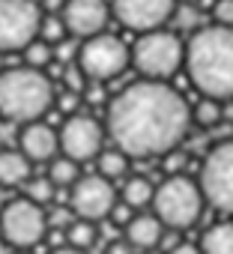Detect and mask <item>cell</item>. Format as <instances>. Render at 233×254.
<instances>
[{
  "mask_svg": "<svg viewBox=\"0 0 233 254\" xmlns=\"http://www.w3.org/2000/svg\"><path fill=\"white\" fill-rule=\"evenodd\" d=\"M78 165H81V162H75V159H69V156L51 159V165H48V177L54 180V186H57V189H72V186L81 180Z\"/></svg>",
  "mask_w": 233,
  "mask_h": 254,
  "instance_id": "21",
  "label": "cell"
},
{
  "mask_svg": "<svg viewBox=\"0 0 233 254\" xmlns=\"http://www.w3.org/2000/svg\"><path fill=\"white\" fill-rule=\"evenodd\" d=\"M54 189H57V186H54V180H51L48 174H45V177H30V180L24 183V194H27L30 200H36V203H42V206L54 200Z\"/></svg>",
  "mask_w": 233,
  "mask_h": 254,
  "instance_id": "25",
  "label": "cell"
},
{
  "mask_svg": "<svg viewBox=\"0 0 233 254\" xmlns=\"http://www.w3.org/2000/svg\"><path fill=\"white\" fill-rule=\"evenodd\" d=\"M129 153H123L120 147H114V150H102L99 156H96V171L102 174V177H108V180H120V177H126V171H129Z\"/></svg>",
  "mask_w": 233,
  "mask_h": 254,
  "instance_id": "18",
  "label": "cell"
},
{
  "mask_svg": "<svg viewBox=\"0 0 233 254\" xmlns=\"http://www.w3.org/2000/svg\"><path fill=\"white\" fill-rule=\"evenodd\" d=\"M212 21L233 27V0H215V6H212Z\"/></svg>",
  "mask_w": 233,
  "mask_h": 254,
  "instance_id": "26",
  "label": "cell"
},
{
  "mask_svg": "<svg viewBox=\"0 0 233 254\" xmlns=\"http://www.w3.org/2000/svg\"><path fill=\"white\" fill-rule=\"evenodd\" d=\"M200 189L209 206L233 215V138L215 144L200 165Z\"/></svg>",
  "mask_w": 233,
  "mask_h": 254,
  "instance_id": "9",
  "label": "cell"
},
{
  "mask_svg": "<svg viewBox=\"0 0 233 254\" xmlns=\"http://www.w3.org/2000/svg\"><path fill=\"white\" fill-rule=\"evenodd\" d=\"M96 239H99V230H96V224H93L90 218H81V215H78V218L66 227V242L75 245V248H81V251L93 248Z\"/></svg>",
  "mask_w": 233,
  "mask_h": 254,
  "instance_id": "22",
  "label": "cell"
},
{
  "mask_svg": "<svg viewBox=\"0 0 233 254\" xmlns=\"http://www.w3.org/2000/svg\"><path fill=\"white\" fill-rule=\"evenodd\" d=\"M39 3H42V9H45V12H63L66 0H39Z\"/></svg>",
  "mask_w": 233,
  "mask_h": 254,
  "instance_id": "31",
  "label": "cell"
},
{
  "mask_svg": "<svg viewBox=\"0 0 233 254\" xmlns=\"http://www.w3.org/2000/svg\"><path fill=\"white\" fill-rule=\"evenodd\" d=\"M39 0H0V54H21L42 27Z\"/></svg>",
  "mask_w": 233,
  "mask_h": 254,
  "instance_id": "7",
  "label": "cell"
},
{
  "mask_svg": "<svg viewBox=\"0 0 233 254\" xmlns=\"http://www.w3.org/2000/svg\"><path fill=\"white\" fill-rule=\"evenodd\" d=\"M30 159L21 150H0V189H15L30 180Z\"/></svg>",
  "mask_w": 233,
  "mask_h": 254,
  "instance_id": "16",
  "label": "cell"
},
{
  "mask_svg": "<svg viewBox=\"0 0 233 254\" xmlns=\"http://www.w3.org/2000/svg\"><path fill=\"white\" fill-rule=\"evenodd\" d=\"M18 150L30 159V162H51L60 150V135L45 126L42 120L24 123L18 132Z\"/></svg>",
  "mask_w": 233,
  "mask_h": 254,
  "instance_id": "14",
  "label": "cell"
},
{
  "mask_svg": "<svg viewBox=\"0 0 233 254\" xmlns=\"http://www.w3.org/2000/svg\"><path fill=\"white\" fill-rule=\"evenodd\" d=\"M39 36H42L45 42H51V45H60V42H66L72 33H69V27H66V18H63V12H45V15H42Z\"/></svg>",
  "mask_w": 233,
  "mask_h": 254,
  "instance_id": "23",
  "label": "cell"
},
{
  "mask_svg": "<svg viewBox=\"0 0 233 254\" xmlns=\"http://www.w3.org/2000/svg\"><path fill=\"white\" fill-rule=\"evenodd\" d=\"M75 218H78V215H75V209H72V206H60V209H54V212L48 215V224H51V227H57V230H66Z\"/></svg>",
  "mask_w": 233,
  "mask_h": 254,
  "instance_id": "27",
  "label": "cell"
},
{
  "mask_svg": "<svg viewBox=\"0 0 233 254\" xmlns=\"http://www.w3.org/2000/svg\"><path fill=\"white\" fill-rule=\"evenodd\" d=\"M78 66L87 72L90 81H111L123 75L126 66H132V48L114 33H96L81 42L78 48Z\"/></svg>",
  "mask_w": 233,
  "mask_h": 254,
  "instance_id": "6",
  "label": "cell"
},
{
  "mask_svg": "<svg viewBox=\"0 0 233 254\" xmlns=\"http://www.w3.org/2000/svg\"><path fill=\"white\" fill-rule=\"evenodd\" d=\"M203 189L200 183L188 180L185 174H171L159 189H156V197H153V209L156 215L165 221V227L171 230H185L191 227L194 221H200L203 215Z\"/></svg>",
  "mask_w": 233,
  "mask_h": 254,
  "instance_id": "5",
  "label": "cell"
},
{
  "mask_svg": "<svg viewBox=\"0 0 233 254\" xmlns=\"http://www.w3.org/2000/svg\"><path fill=\"white\" fill-rule=\"evenodd\" d=\"M132 248H135V245H132L129 239H116V242L108 245V254H132Z\"/></svg>",
  "mask_w": 233,
  "mask_h": 254,
  "instance_id": "29",
  "label": "cell"
},
{
  "mask_svg": "<svg viewBox=\"0 0 233 254\" xmlns=\"http://www.w3.org/2000/svg\"><path fill=\"white\" fill-rule=\"evenodd\" d=\"M54 105V84L45 69L36 66H9L0 72V117L12 123L42 120Z\"/></svg>",
  "mask_w": 233,
  "mask_h": 254,
  "instance_id": "3",
  "label": "cell"
},
{
  "mask_svg": "<svg viewBox=\"0 0 233 254\" xmlns=\"http://www.w3.org/2000/svg\"><path fill=\"white\" fill-rule=\"evenodd\" d=\"M185 72L200 96L233 99V27H197L185 42Z\"/></svg>",
  "mask_w": 233,
  "mask_h": 254,
  "instance_id": "2",
  "label": "cell"
},
{
  "mask_svg": "<svg viewBox=\"0 0 233 254\" xmlns=\"http://www.w3.org/2000/svg\"><path fill=\"white\" fill-rule=\"evenodd\" d=\"M126 239L141 248V251H150L156 248L162 239H165V221L159 215H132V221L126 224Z\"/></svg>",
  "mask_w": 233,
  "mask_h": 254,
  "instance_id": "15",
  "label": "cell"
},
{
  "mask_svg": "<svg viewBox=\"0 0 233 254\" xmlns=\"http://www.w3.org/2000/svg\"><path fill=\"white\" fill-rule=\"evenodd\" d=\"M191 120L200 129H215V126L224 120V108H221V99H212V96H203L194 108H191Z\"/></svg>",
  "mask_w": 233,
  "mask_h": 254,
  "instance_id": "20",
  "label": "cell"
},
{
  "mask_svg": "<svg viewBox=\"0 0 233 254\" xmlns=\"http://www.w3.org/2000/svg\"><path fill=\"white\" fill-rule=\"evenodd\" d=\"M156 197V186L147 180V177H129L126 186H123V200L132 206V209H144L150 206Z\"/></svg>",
  "mask_w": 233,
  "mask_h": 254,
  "instance_id": "19",
  "label": "cell"
},
{
  "mask_svg": "<svg viewBox=\"0 0 233 254\" xmlns=\"http://www.w3.org/2000/svg\"><path fill=\"white\" fill-rule=\"evenodd\" d=\"M185 3H191V0H185Z\"/></svg>",
  "mask_w": 233,
  "mask_h": 254,
  "instance_id": "36",
  "label": "cell"
},
{
  "mask_svg": "<svg viewBox=\"0 0 233 254\" xmlns=\"http://www.w3.org/2000/svg\"><path fill=\"white\" fill-rule=\"evenodd\" d=\"M63 18H66V27L72 36L90 39L96 33H105L108 21L114 18V9L105 0H66Z\"/></svg>",
  "mask_w": 233,
  "mask_h": 254,
  "instance_id": "13",
  "label": "cell"
},
{
  "mask_svg": "<svg viewBox=\"0 0 233 254\" xmlns=\"http://www.w3.org/2000/svg\"><path fill=\"white\" fill-rule=\"evenodd\" d=\"M105 129L90 114H69L60 129V153L75 162H90L102 153Z\"/></svg>",
  "mask_w": 233,
  "mask_h": 254,
  "instance_id": "10",
  "label": "cell"
},
{
  "mask_svg": "<svg viewBox=\"0 0 233 254\" xmlns=\"http://www.w3.org/2000/svg\"><path fill=\"white\" fill-rule=\"evenodd\" d=\"M144 254H159V251H153V248H150V251H144Z\"/></svg>",
  "mask_w": 233,
  "mask_h": 254,
  "instance_id": "34",
  "label": "cell"
},
{
  "mask_svg": "<svg viewBox=\"0 0 233 254\" xmlns=\"http://www.w3.org/2000/svg\"><path fill=\"white\" fill-rule=\"evenodd\" d=\"M69 206L75 209V215L90 218V221H99V218H108L111 209L116 206V191H114L111 180L96 171V174L81 177V180L72 186V191H69Z\"/></svg>",
  "mask_w": 233,
  "mask_h": 254,
  "instance_id": "11",
  "label": "cell"
},
{
  "mask_svg": "<svg viewBox=\"0 0 233 254\" xmlns=\"http://www.w3.org/2000/svg\"><path fill=\"white\" fill-rule=\"evenodd\" d=\"M114 18L126 30L147 33L156 27H165L176 15V0H111Z\"/></svg>",
  "mask_w": 233,
  "mask_h": 254,
  "instance_id": "12",
  "label": "cell"
},
{
  "mask_svg": "<svg viewBox=\"0 0 233 254\" xmlns=\"http://www.w3.org/2000/svg\"><path fill=\"white\" fill-rule=\"evenodd\" d=\"M132 66L141 72V78L168 81L185 66V42L168 27L138 33L132 45Z\"/></svg>",
  "mask_w": 233,
  "mask_h": 254,
  "instance_id": "4",
  "label": "cell"
},
{
  "mask_svg": "<svg viewBox=\"0 0 233 254\" xmlns=\"http://www.w3.org/2000/svg\"><path fill=\"white\" fill-rule=\"evenodd\" d=\"M48 254H84V251H81V248H75V245H69V242H66V245H63V248H54V251H48Z\"/></svg>",
  "mask_w": 233,
  "mask_h": 254,
  "instance_id": "32",
  "label": "cell"
},
{
  "mask_svg": "<svg viewBox=\"0 0 233 254\" xmlns=\"http://www.w3.org/2000/svg\"><path fill=\"white\" fill-rule=\"evenodd\" d=\"M21 254H27V251H24V248H21Z\"/></svg>",
  "mask_w": 233,
  "mask_h": 254,
  "instance_id": "35",
  "label": "cell"
},
{
  "mask_svg": "<svg viewBox=\"0 0 233 254\" xmlns=\"http://www.w3.org/2000/svg\"><path fill=\"white\" fill-rule=\"evenodd\" d=\"M171 254H203V251H200V245H194V242H176V245L171 248Z\"/></svg>",
  "mask_w": 233,
  "mask_h": 254,
  "instance_id": "30",
  "label": "cell"
},
{
  "mask_svg": "<svg viewBox=\"0 0 233 254\" xmlns=\"http://www.w3.org/2000/svg\"><path fill=\"white\" fill-rule=\"evenodd\" d=\"M48 233V215L42 203L30 200L27 194L3 203L0 209V236L12 248H33L45 239Z\"/></svg>",
  "mask_w": 233,
  "mask_h": 254,
  "instance_id": "8",
  "label": "cell"
},
{
  "mask_svg": "<svg viewBox=\"0 0 233 254\" xmlns=\"http://www.w3.org/2000/svg\"><path fill=\"white\" fill-rule=\"evenodd\" d=\"M182 168H185V156H182L179 150L165 153V171H168V174H182Z\"/></svg>",
  "mask_w": 233,
  "mask_h": 254,
  "instance_id": "28",
  "label": "cell"
},
{
  "mask_svg": "<svg viewBox=\"0 0 233 254\" xmlns=\"http://www.w3.org/2000/svg\"><path fill=\"white\" fill-rule=\"evenodd\" d=\"M21 54H24V63H27V66L45 69V66L54 60V45H51V42H45L42 36H36V39H33V42H30Z\"/></svg>",
  "mask_w": 233,
  "mask_h": 254,
  "instance_id": "24",
  "label": "cell"
},
{
  "mask_svg": "<svg viewBox=\"0 0 233 254\" xmlns=\"http://www.w3.org/2000/svg\"><path fill=\"white\" fill-rule=\"evenodd\" d=\"M191 108L168 81L141 78L120 90L105 117V129L132 159H153L176 150L191 129Z\"/></svg>",
  "mask_w": 233,
  "mask_h": 254,
  "instance_id": "1",
  "label": "cell"
},
{
  "mask_svg": "<svg viewBox=\"0 0 233 254\" xmlns=\"http://www.w3.org/2000/svg\"><path fill=\"white\" fill-rule=\"evenodd\" d=\"M9 248H12V245H9L3 236H0V254H9Z\"/></svg>",
  "mask_w": 233,
  "mask_h": 254,
  "instance_id": "33",
  "label": "cell"
},
{
  "mask_svg": "<svg viewBox=\"0 0 233 254\" xmlns=\"http://www.w3.org/2000/svg\"><path fill=\"white\" fill-rule=\"evenodd\" d=\"M203 254H233V221H218L200 236Z\"/></svg>",
  "mask_w": 233,
  "mask_h": 254,
  "instance_id": "17",
  "label": "cell"
}]
</instances>
